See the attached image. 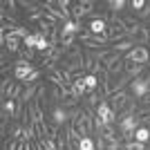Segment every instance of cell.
<instances>
[{
  "mask_svg": "<svg viewBox=\"0 0 150 150\" xmlns=\"http://www.w3.org/2000/svg\"><path fill=\"white\" fill-rule=\"evenodd\" d=\"M94 112H96V117H99V119L103 121L105 125H114L117 121H119L117 112H114L112 108H110V103H108V101H101L99 105L94 108Z\"/></svg>",
  "mask_w": 150,
  "mask_h": 150,
  "instance_id": "3957f363",
  "label": "cell"
},
{
  "mask_svg": "<svg viewBox=\"0 0 150 150\" xmlns=\"http://www.w3.org/2000/svg\"><path fill=\"white\" fill-rule=\"evenodd\" d=\"M34 52H36V50H27V47H23V50H20V58H23V61H27V63H31Z\"/></svg>",
  "mask_w": 150,
  "mask_h": 150,
  "instance_id": "f1b7e54d",
  "label": "cell"
},
{
  "mask_svg": "<svg viewBox=\"0 0 150 150\" xmlns=\"http://www.w3.org/2000/svg\"><path fill=\"white\" fill-rule=\"evenodd\" d=\"M134 141H139V144H148L150 141V128L148 125H139L134 130Z\"/></svg>",
  "mask_w": 150,
  "mask_h": 150,
  "instance_id": "2e32d148",
  "label": "cell"
},
{
  "mask_svg": "<svg viewBox=\"0 0 150 150\" xmlns=\"http://www.w3.org/2000/svg\"><path fill=\"white\" fill-rule=\"evenodd\" d=\"M101 99H103V96H99L96 92H90V96H88V105H90V108H96V105L101 103Z\"/></svg>",
  "mask_w": 150,
  "mask_h": 150,
  "instance_id": "83f0119b",
  "label": "cell"
},
{
  "mask_svg": "<svg viewBox=\"0 0 150 150\" xmlns=\"http://www.w3.org/2000/svg\"><path fill=\"white\" fill-rule=\"evenodd\" d=\"M108 103H110V108H112L114 112H121V110H125V108L130 105V94L125 92V90H119V92H114L110 99H108Z\"/></svg>",
  "mask_w": 150,
  "mask_h": 150,
  "instance_id": "5b68a950",
  "label": "cell"
},
{
  "mask_svg": "<svg viewBox=\"0 0 150 150\" xmlns=\"http://www.w3.org/2000/svg\"><path fill=\"white\" fill-rule=\"evenodd\" d=\"M99 76H94V74H88L85 76V85H88V90L90 92H96V88H99Z\"/></svg>",
  "mask_w": 150,
  "mask_h": 150,
  "instance_id": "44dd1931",
  "label": "cell"
},
{
  "mask_svg": "<svg viewBox=\"0 0 150 150\" xmlns=\"http://www.w3.org/2000/svg\"><path fill=\"white\" fill-rule=\"evenodd\" d=\"M92 9H94V2H92V0H81V2H74V5H72V20L81 23L83 16L92 13Z\"/></svg>",
  "mask_w": 150,
  "mask_h": 150,
  "instance_id": "ba28073f",
  "label": "cell"
},
{
  "mask_svg": "<svg viewBox=\"0 0 150 150\" xmlns=\"http://www.w3.org/2000/svg\"><path fill=\"white\" fill-rule=\"evenodd\" d=\"M34 69H36V67H34L31 63L18 58V61L13 63V79H18V81L23 83V81H27V79H29V74L34 72Z\"/></svg>",
  "mask_w": 150,
  "mask_h": 150,
  "instance_id": "52a82bcc",
  "label": "cell"
},
{
  "mask_svg": "<svg viewBox=\"0 0 150 150\" xmlns=\"http://www.w3.org/2000/svg\"><path fill=\"white\" fill-rule=\"evenodd\" d=\"M38 79H40V69L36 67V69L29 74V79H27V81H23V85H27V88H29V85H34V83H38Z\"/></svg>",
  "mask_w": 150,
  "mask_h": 150,
  "instance_id": "cb8c5ba5",
  "label": "cell"
},
{
  "mask_svg": "<svg viewBox=\"0 0 150 150\" xmlns=\"http://www.w3.org/2000/svg\"><path fill=\"white\" fill-rule=\"evenodd\" d=\"M0 43L5 47V52H18L20 54V40L18 36H13V34H0Z\"/></svg>",
  "mask_w": 150,
  "mask_h": 150,
  "instance_id": "9c48e42d",
  "label": "cell"
},
{
  "mask_svg": "<svg viewBox=\"0 0 150 150\" xmlns=\"http://www.w3.org/2000/svg\"><path fill=\"white\" fill-rule=\"evenodd\" d=\"M81 29H83V23H76V20H67L63 23L61 27V38H67V36H81Z\"/></svg>",
  "mask_w": 150,
  "mask_h": 150,
  "instance_id": "8fae6325",
  "label": "cell"
},
{
  "mask_svg": "<svg viewBox=\"0 0 150 150\" xmlns=\"http://www.w3.org/2000/svg\"><path fill=\"white\" fill-rule=\"evenodd\" d=\"M69 88H72V94H74L76 99L81 101V99H83V94L88 92V85H85V76H76L74 81H72V85H69Z\"/></svg>",
  "mask_w": 150,
  "mask_h": 150,
  "instance_id": "4fadbf2b",
  "label": "cell"
},
{
  "mask_svg": "<svg viewBox=\"0 0 150 150\" xmlns=\"http://www.w3.org/2000/svg\"><path fill=\"white\" fill-rule=\"evenodd\" d=\"M139 125H141V121L137 117H119V132L128 141H134V130Z\"/></svg>",
  "mask_w": 150,
  "mask_h": 150,
  "instance_id": "6da1fadb",
  "label": "cell"
},
{
  "mask_svg": "<svg viewBox=\"0 0 150 150\" xmlns=\"http://www.w3.org/2000/svg\"><path fill=\"white\" fill-rule=\"evenodd\" d=\"M123 150H146V144H139V141H125Z\"/></svg>",
  "mask_w": 150,
  "mask_h": 150,
  "instance_id": "4316f807",
  "label": "cell"
},
{
  "mask_svg": "<svg viewBox=\"0 0 150 150\" xmlns=\"http://www.w3.org/2000/svg\"><path fill=\"white\" fill-rule=\"evenodd\" d=\"M69 150H74V148H69Z\"/></svg>",
  "mask_w": 150,
  "mask_h": 150,
  "instance_id": "d590c367",
  "label": "cell"
},
{
  "mask_svg": "<svg viewBox=\"0 0 150 150\" xmlns=\"http://www.w3.org/2000/svg\"><path fill=\"white\" fill-rule=\"evenodd\" d=\"M148 16H150V2H146V7L139 11V18H148Z\"/></svg>",
  "mask_w": 150,
  "mask_h": 150,
  "instance_id": "4dcf8cb0",
  "label": "cell"
},
{
  "mask_svg": "<svg viewBox=\"0 0 150 150\" xmlns=\"http://www.w3.org/2000/svg\"><path fill=\"white\" fill-rule=\"evenodd\" d=\"M5 7H9V11H11V13H16V2H13V0H9V2H5Z\"/></svg>",
  "mask_w": 150,
  "mask_h": 150,
  "instance_id": "1f68e13d",
  "label": "cell"
},
{
  "mask_svg": "<svg viewBox=\"0 0 150 150\" xmlns=\"http://www.w3.org/2000/svg\"><path fill=\"white\" fill-rule=\"evenodd\" d=\"M76 150H96L94 139H92V137H83L81 141H79V146H76Z\"/></svg>",
  "mask_w": 150,
  "mask_h": 150,
  "instance_id": "ffe728a7",
  "label": "cell"
},
{
  "mask_svg": "<svg viewBox=\"0 0 150 150\" xmlns=\"http://www.w3.org/2000/svg\"><path fill=\"white\" fill-rule=\"evenodd\" d=\"M61 103H63V108L67 110V108H76V103H79V99H76L74 94H69V96H65V99H63Z\"/></svg>",
  "mask_w": 150,
  "mask_h": 150,
  "instance_id": "d4e9b609",
  "label": "cell"
},
{
  "mask_svg": "<svg viewBox=\"0 0 150 150\" xmlns=\"http://www.w3.org/2000/svg\"><path fill=\"white\" fill-rule=\"evenodd\" d=\"M9 34H13V36H18L20 38V40H25V38L27 36H29V31H27V27H16V29H13V31H9Z\"/></svg>",
  "mask_w": 150,
  "mask_h": 150,
  "instance_id": "484cf974",
  "label": "cell"
},
{
  "mask_svg": "<svg viewBox=\"0 0 150 150\" xmlns=\"http://www.w3.org/2000/svg\"><path fill=\"white\" fill-rule=\"evenodd\" d=\"M88 31L92 34V36H108V20L105 18H94V20H90Z\"/></svg>",
  "mask_w": 150,
  "mask_h": 150,
  "instance_id": "30bf717a",
  "label": "cell"
},
{
  "mask_svg": "<svg viewBox=\"0 0 150 150\" xmlns=\"http://www.w3.org/2000/svg\"><path fill=\"white\" fill-rule=\"evenodd\" d=\"M18 150H31V144H27V141H20Z\"/></svg>",
  "mask_w": 150,
  "mask_h": 150,
  "instance_id": "d6a6232c",
  "label": "cell"
},
{
  "mask_svg": "<svg viewBox=\"0 0 150 150\" xmlns=\"http://www.w3.org/2000/svg\"><path fill=\"white\" fill-rule=\"evenodd\" d=\"M125 63H137V65H148L150 61V50L144 47V45H137L134 50H130L128 54H123Z\"/></svg>",
  "mask_w": 150,
  "mask_h": 150,
  "instance_id": "7a4b0ae2",
  "label": "cell"
},
{
  "mask_svg": "<svg viewBox=\"0 0 150 150\" xmlns=\"http://www.w3.org/2000/svg\"><path fill=\"white\" fill-rule=\"evenodd\" d=\"M148 34H150V27H148Z\"/></svg>",
  "mask_w": 150,
  "mask_h": 150,
  "instance_id": "e575fe53",
  "label": "cell"
},
{
  "mask_svg": "<svg viewBox=\"0 0 150 150\" xmlns=\"http://www.w3.org/2000/svg\"><path fill=\"white\" fill-rule=\"evenodd\" d=\"M144 69H146V65H137V63H125L123 74H125V76H130L132 81H134V79H139V76L144 74Z\"/></svg>",
  "mask_w": 150,
  "mask_h": 150,
  "instance_id": "5bb4252c",
  "label": "cell"
},
{
  "mask_svg": "<svg viewBox=\"0 0 150 150\" xmlns=\"http://www.w3.org/2000/svg\"><path fill=\"white\" fill-rule=\"evenodd\" d=\"M36 148L38 150H58V144L54 139H36Z\"/></svg>",
  "mask_w": 150,
  "mask_h": 150,
  "instance_id": "d6986e66",
  "label": "cell"
},
{
  "mask_svg": "<svg viewBox=\"0 0 150 150\" xmlns=\"http://www.w3.org/2000/svg\"><path fill=\"white\" fill-rule=\"evenodd\" d=\"M67 119H69V112H67V110H65L63 105L54 108V112H52V123H54V125L63 128V125L67 123Z\"/></svg>",
  "mask_w": 150,
  "mask_h": 150,
  "instance_id": "7c38bea8",
  "label": "cell"
},
{
  "mask_svg": "<svg viewBox=\"0 0 150 150\" xmlns=\"http://www.w3.org/2000/svg\"><path fill=\"white\" fill-rule=\"evenodd\" d=\"M130 90H132V94H134L137 99H144L146 94H150V74L134 79V81L130 83Z\"/></svg>",
  "mask_w": 150,
  "mask_h": 150,
  "instance_id": "8992f818",
  "label": "cell"
},
{
  "mask_svg": "<svg viewBox=\"0 0 150 150\" xmlns=\"http://www.w3.org/2000/svg\"><path fill=\"white\" fill-rule=\"evenodd\" d=\"M16 110H18V103H16L13 99H5L2 101V112L9 114L11 119H16Z\"/></svg>",
  "mask_w": 150,
  "mask_h": 150,
  "instance_id": "ac0fdd59",
  "label": "cell"
},
{
  "mask_svg": "<svg viewBox=\"0 0 150 150\" xmlns=\"http://www.w3.org/2000/svg\"><path fill=\"white\" fill-rule=\"evenodd\" d=\"M123 67H125V61H123V56L121 54H110V56L103 61V69H105L110 76H114V74H121L123 72Z\"/></svg>",
  "mask_w": 150,
  "mask_h": 150,
  "instance_id": "277c9868",
  "label": "cell"
},
{
  "mask_svg": "<svg viewBox=\"0 0 150 150\" xmlns=\"http://www.w3.org/2000/svg\"><path fill=\"white\" fill-rule=\"evenodd\" d=\"M23 45H25L27 50H36V45H38V31H36V34H29V36L23 40Z\"/></svg>",
  "mask_w": 150,
  "mask_h": 150,
  "instance_id": "603a6c76",
  "label": "cell"
},
{
  "mask_svg": "<svg viewBox=\"0 0 150 150\" xmlns=\"http://www.w3.org/2000/svg\"><path fill=\"white\" fill-rule=\"evenodd\" d=\"M99 134L105 139L108 144H114V141H119V137H117V130H114V125H105V128H103Z\"/></svg>",
  "mask_w": 150,
  "mask_h": 150,
  "instance_id": "e0dca14e",
  "label": "cell"
},
{
  "mask_svg": "<svg viewBox=\"0 0 150 150\" xmlns=\"http://www.w3.org/2000/svg\"><path fill=\"white\" fill-rule=\"evenodd\" d=\"M128 5H130V9H134V11L139 13V11L146 7V2H144V0H132V2H128Z\"/></svg>",
  "mask_w": 150,
  "mask_h": 150,
  "instance_id": "f546056e",
  "label": "cell"
},
{
  "mask_svg": "<svg viewBox=\"0 0 150 150\" xmlns=\"http://www.w3.org/2000/svg\"><path fill=\"white\" fill-rule=\"evenodd\" d=\"M130 50H134V43H132V40H128V38L112 45V52H114V54H128Z\"/></svg>",
  "mask_w": 150,
  "mask_h": 150,
  "instance_id": "9a60e30c",
  "label": "cell"
},
{
  "mask_svg": "<svg viewBox=\"0 0 150 150\" xmlns=\"http://www.w3.org/2000/svg\"><path fill=\"white\" fill-rule=\"evenodd\" d=\"M125 5H128L125 0H110V2H108V7H110V11H112L114 16H117V13H119V11L123 9Z\"/></svg>",
  "mask_w": 150,
  "mask_h": 150,
  "instance_id": "7402d4cb",
  "label": "cell"
},
{
  "mask_svg": "<svg viewBox=\"0 0 150 150\" xmlns=\"http://www.w3.org/2000/svg\"><path fill=\"white\" fill-rule=\"evenodd\" d=\"M139 101H141V103H146V105H150V94H146L144 99H139Z\"/></svg>",
  "mask_w": 150,
  "mask_h": 150,
  "instance_id": "836d02e7",
  "label": "cell"
}]
</instances>
